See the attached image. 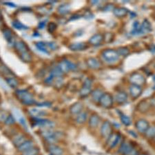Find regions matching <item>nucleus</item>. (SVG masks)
Here are the masks:
<instances>
[{"mask_svg": "<svg viewBox=\"0 0 155 155\" xmlns=\"http://www.w3.org/2000/svg\"><path fill=\"white\" fill-rule=\"evenodd\" d=\"M15 94L20 101L26 106H31L35 104L32 94L26 90H17L15 92Z\"/></svg>", "mask_w": 155, "mask_h": 155, "instance_id": "nucleus-1", "label": "nucleus"}, {"mask_svg": "<svg viewBox=\"0 0 155 155\" xmlns=\"http://www.w3.org/2000/svg\"><path fill=\"white\" fill-rule=\"evenodd\" d=\"M102 57L107 63H114L117 61L119 59V55L117 51L112 49H107L102 52Z\"/></svg>", "mask_w": 155, "mask_h": 155, "instance_id": "nucleus-2", "label": "nucleus"}, {"mask_svg": "<svg viewBox=\"0 0 155 155\" xmlns=\"http://www.w3.org/2000/svg\"><path fill=\"white\" fill-rule=\"evenodd\" d=\"M99 104L105 108H109L113 104V99L109 93H104L99 99Z\"/></svg>", "mask_w": 155, "mask_h": 155, "instance_id": "nucleus-3", "label": "nucleus"}, {"mask_svg": "<svg viewBox=\"0 0 155 155\" xmlns=\"http://www.w3.org/2000/svg\"><path fill=\"white\" fill-rule=\"evenodd\" d=\"M92 82L91 79H87L86 81H84L83 87L80 90L79 94L81 97H86L91 94L92 92Z\"/></svg>", "mask_w": 155, "mask_h": 155, "instance_id": "nucleus-4", "label": "nucleus"}, {"mask_svg": "<svg viewBox=\"0 0 155 155\" xmlns=\"http://www.w3.org/2000/svg\"><path fill=\"white\" fill-rule=\"evenodd\" d=\"M35 124L44 129H53L54 127V124L53 122L48 119H44L41 118H35Z\"/></svg>", "mask_w": 155, "mask_h": 155, "instance_id": "nucleus-5", "label": "nucleus"}, {"mask_svg": "<svg viewBox=\"0 0 155 155\" xmlns=\"http://www.w3.org/2000/svg\"><path fill=\"white\" fill-rule=\"evenodd\" d=\"M130 81L131 83L134 85L141 86L142 85L145 84L146 82V79L143 75H142L140 73H134L130 77Z\"/></svg>", "mask_w": 155, "mask_h": 155, "instance_id": "nucleus-6", "label": "nucleus"}, {"mask_svg": "<svg viewBox=\"0 0 155 155\" xmlns=\"http://www.w3.org/2000/svg\"><path fill=\"white\" fill-rule=\"evenodd\" d=\"M112 134V126L109 121H105L101 127V134L104 138L107 139Z\"/></svg>", "mask_w": 155, "mask_h": 155, "instance_id": "nucleus-7", "label": "nucleus"}, {"mask_svg": "<svg viewBox=\"0 0 155 155\" xmlns=\"http://www.w3.org/2000/svg\"><path fill=\"white\" fill-rule=\"evenodd\" d=\"M135 126L137 127V130L139 132H141V133H146L147 130L148 129V127H150V125L146 120L141 119L137 121Z\"/></svg>", "mask_w": 155, "mask_h": 155, "instance_id": "nucleus-8", "label": "nucleus"}, {"mask_svg": "<svg viewBox=\"0 0 155 155\" xmlns=\"http://www.w3.org/2000/svg\"><path fill=\"white\" fill-rule=\"evenodd\" d=\"M14 47L19 54L24 53V52H29V48L23 41H15L14 44Z\"/></svg>", "mask_w": 155, "mask_h": 155, "instance_id": "nucleus-9", "label": "nucleus"}, {"mask_svg": "<svg viewBox=\"0 0 155 155\" xmlns=\"http://www.w3.org/2000/svg\"><path fill=\"white\" fill-rule=\"evenodd\" d=\"M120 139H121V135L119 134H111L108 138H107V144H108L110 147L113 148L119 143Z\"/></svg>", "mask_w": 155, "mask_h": 155, "instance_id": "nucleus-10", "label": "nucleus"}, {"mask_svg": "<svg viewBox=\"0 0 155 155\" xmlns=\"http://www.w3.org/2000/svg\"><path fill=\"white\" fill-rule=\"evenodd\" d=\"M142 92H143V89L139 86L132 84L130 87V93L131 97L133 99L138 98L142 94Z\"/></svg>", "mask_w": 155, "mask_h": 155, "instance_id": "nucleus-11", "label": "nucleus"}, {"mask_svg": "<svg viewBox=\"0 0 155 155\" xmlns=\"http://www.w3.org/2000/svg\"><path fill=\"white\" fill-rule=\"evenodd\" d=\"M133 147L130 144L126 142H124L121 145V146L119 147V152L121 154H123L125 155H130L131 154V152L133 151Z\"/></svg>", "mask_w": 155, "mask_h": 155, "instance_id": "nucleus-12", "label": "nucleus"}, {"mask_svg": "<svg viewBox=\"0 0 155 155\" xmlns=\"http://www.w3.org/2000/svg\"><path fill=\"white\" fill-rule=\"evenodd\" d=\"M69 48L72 51H81L87 48V45L83 42H76L71 44L69 46Z\"/></svg>", "mask_w": 155, "mask_h": 155, "instance_id": "nucleus-13", "label": "nucleus"}, {"mask_svg": "<svg viewBox=\"0 0 155 155\" xmlns=\"http://www.w3.org/2000/svg\"><path fill=\"white\" fill-rule=\"evenodd\" d=\"M104 39V35L101 34H96L92 36L89 39V43L93 46H98L101 44V42Z\"/></svg>", "mask_w": 155, "mask_h": 155, "instance_id": "nucleus-14", "label": "nucleus"}, {"mask_svg": "<svg viewBox=\"0 0 155 155\" xmlns=\"http://www.w3.org/2000/svg\"><path fill=\"white\" fill-rule=\"evenodd\" d=\"M87 65L90 68L93 70H97L101 67V63L98 59L94 57H91L87 60Z\"/></svg>", "mask_w": 155, "mask_h": 155, "instance_id": "nucleus-15", "label": "nucleus"}, {"mask_svg": "<svg viewBox=\"0 0 155 155\" xmlns=\"http://www.w3.org/2000/svg\"><path fill=\"white\" fill-rule=\"evenodd\" d=\"M48 150L52 155H63L64 150L61 147L55 144H51L48 147Z\"/></svg>", "mask_w": 155, "mask_h": 155, "instance_id": "nucleus-16", "label": "nucleus"}, {"mask_svg": "<svg viewBox=\"0 0 155 155\" xmlns=\"http://www.w3.org/2000/svg\"><path fill=\"white\" fill-rule=\"evenodd\" d=\"M26 141V137L22 134H16V135L13 137V138H12V143H13L14 146H16L17 147H19L24 141Z\"/></svg>", "mask_w": 155, "mask_h": 155, "instance_id": "nucleus-17", "label": "nucleus"}, {"mask_svg": "<svg viewBox=\"0 0 155 155\" xmlns=\"http://www.w3.org/2000/svg\"><path fill=\"white\" fill-rule=\"evenodd\" d=\"M33 146H34L33 141H31V140H26V141H24L21 146L17 147V150H18L19 152H24L25 151L28 150L29 149L32 148Z\"/></svg>", "mask_w": 155, "mask_h": 155, "instance_id": "nucleus-18", "label": "nucleus"}, {"mask_svg": "<svg viewBox=\"0 0 155 155\" xmlns=\"http://www.w3.org/2000/svg\"><path fill=\"white\" fill-rule=\"evenodd\" d=\"M115 101L119 104H124L126 103L127 99V95L124 91H120L115 95Z\"/></svg>", "mask_w": 155, "mask_h": 155, "instance_id": "nucleus-19", "label": "nucleus"}, {"mask_svg": "<svg viewBox=\"0 0 155 155\" xmlns=\"http://www.w3.org/2000/svg\"><path fill=\"white\" fill-rule=\"evenodd\" d=\"M29 113L31 115L34 117V118H40V117L46 116L47 114V112L44 110H39L37 108H32L29 110Z\"/></svg>", "mask_w": 155, "mask_h": 155, "instance_id": "nucleus-20", "label": "nucleus"}, {"mask_svg": "<svg viewBox=\"0 0 155 155\" xmlns=\"http://www.w3.org/2000/svg\"><path fill=\"white\" fill-rule=\"evenodd\" d=\"M100 117L97 114H92L89 119V126L91 127H97L100 123Z\"/></svg>", "mask_w": 155, "mask_h": 155, "instance_id": "nucleus-21", "label": "nucleus"}, {"mask_svg": "<svg viewBox=\"0 0 155 155\" xmlns=\"http://www.w3.org/2000/svg\"><path fill=\"white\" fill-rule=\"evenodd\" d=\"M15 115L17 119L18 120L19 124L24 127V129H26V130H28V126H27L26 121L24 117V116L21 114V112L16 110H15Z\"/></svg>", "mask_w": 155, "mask_h": 155, "instance_id": "nucleus-22", "label": "nucleus"}, {"mask_svg": "<svg viewBox=\"0 0 155 155\" xmlns=\"http://www.w3.org/2000/svg\"><path fill=\"white\" fill-rule=\"evenodd\" d=\"M82 109H83V104L80 102H77L71 107L70 111L72 114H78L81 112Z\"/></svg>", "mask_w": 155, "mask_h": 155, "instance_id": "nucleus-23", "label": "nucleus"}, {"mask_svg": "<svg viewBox=\"0 0 155 155\" xmlns=\"http://www.w3.org/2000/svg\"><path fill=\"white\" fill-rule=\"evenodd\" d=\"M141 35L146 34L147 32L152 31V26L150 22L147 21V19H145L143 24L141 25Z\"/></svg>", "mask_w": 155, "mask_h": 155, "instance_id": "nucleus-24", "label": "nucleus"}, {"mask_svg": "<svg viewBox=\"0 0 155 155\" xmlns=\"http://www.w3.org/2000/svg\"><path fill=\"white\" fill-rule=\"evenodd\" d=\"M114 15L117 17H124L128 13V10L126 8H115L113 11Z\"/></svg>", "mask_w": 155, "mask_h": 155, "instance_id": "nucleus-25", "label": "nucleus"}, {"mask_svg": "<svg viewBox=\"0 0 155 155\" xmlns=\"http://www.w3.org/2000/svg\"><path fill=\"white\" fill-rule=\"evenodd\" d=\"M0 74H3V75L7 77H10L15 75L13 72H12L11 70L4 64L0 65Z\"/></svg>", "mask_w": 155, "mask_h": 155, "instance_id": "nucleus-26", "label": "nucleus"}, {"mask_svg": "<svg viewBox=\"0 0 155 155\" xmlns=\"http://www.w3.org/2000/svg\"><path fill=\"white\" fill-rule=\"evenodd\" d=\"M2 32H3V35L6 41L8 43H12V41H13V35H12V32L11 30L8 28H4L2 31Z\"/></svg>", "mask_w": 155, "mask_h": 155, "instance_id": "nucleus-27", "label": "nucleus"}, {"mask_svg": "<svg viewBox=\"0 0 155 155\" xmlns=\"http://www.w3.org/2000/svg\"><path fill=\"white\" fill-rule=\"evenodd\" d=\"M150 107V104L146 101H141L138 104L137 108L141 112H146L148 110Z\"/></svg>", "mask_w": 155, "mask_h": 155, "instance_id": "nucleus-28", "label": "nucleus"}, {"mask_svg": "<svg viewBox=\"0 0 155 155\" xmlns=\"http://www.w3.org/2000/svg\"><path fill=\"white\" fill-rule=\"evenodd\" d=\"M131 34L132 35H141V24H139V21H134L133 25H132V30L131 31Z\"/></svg>", "mask_w": 155, "mask_h": 155, "instance_id": "nucleus-29", "label": "nucleus"}, {"mask_svg": "<svg viewBox=\"0 0 155 155\" xmlns=\"http://www.w3.org/2000/svg\"><path fill=\"white\" fill-rule=\"evenodd\" d=\"M87 118V114L86 112H81L77 114L75 121L77 124H84Z\"/></svg>", "mask_w": 155, "mask_h": 155, "instance_id": "nucleus-30", "label": "nucleus"}, {"mask_svg": "<svg viewBox=\"0 0 155 155\" xmlns=\"http://www.w3.org/2000/svg\"><path fill=\"white\" fill-rule=\"evenodd\" d=\"M35 46L39 51L44 52L45 54H49V52L48 51V49H47V47L48 46H47L46 43H45L44 41H38L35 44Z\"/></svg>", "mask_w": 155, "mask_h": 155, "instance_id": "nucleus-31", "label": "nucleus"}, {"mask_svg": "<svg viewBox=\"0 0 155 155\" xmlns=\"http://www.w3.org/2000/svg\"><path fill=\"white\" fill-rule=\"evenodd\" d=\"M6 82L10 87H12V88H16L19 85L18 81H17L15 78H14L13 77H6Z\"/></svg>", "mask_w": 155, "mask_h": 155, "instance_id": "nucleus-32", "label": "nucleus"}, {"mask_svg": "<svg viewBox=\"0 0 155 155\" xmlns=\"http://www.w3.org/2000/svg\"><path fill=\"white\" fill-rule=\"evenodd\" d=\"M12 25L14 28H15L17 30H20V31H22V30L25 31V30L28 29V26H26V25L21 23V22L18 21V20H14V21L12 22Z\"/></svg>", "mask_w": 155, "mask_h": 155, "instance_id": "nucleus-33", "label": "nucleus"}, {"mask_svg": "<svg viewBox=\"0 0 155 155\" xmlns=\"http://www.w3.org/2000/svg\"><path fill=\"white\" fill-rule=\"evenodd\" d=\"M70 10H71V6H70L68 4H63L60 5L57 11H58L59 14L66 15L68 13L70 12Z\"/></svg>", "mask_w": 155, "mask_h": 155, "instance_id": "nucleus-34", "label": "nucleus"}, {"mask_svg": "<svg viewBox=\"0 0 155 155\" xmlns=\"http://www.w3.org/2000/svg\"><path fill=\"white\" fill-rule=\"evenodd\" d=\"M50 74H52L56 78V77H61L63 76L64 72L61 71V70L59 68L58 66H55L52 67L51 72H50Z\"/></svg>", "mask_w": 155, "mask_h": 155, "instance_id": "nucleus-35", "label": "nucleus"}, {"mask_svg": "<svg viewBox=\"0 0 155 155\" xmlns=\"http://www.w3.org/2000/svg\"><path fill=\"white\" fill-rule=\"evenodd\" d=\"M59 68L61 70V71L64 72V73H67L69 71V66L68 64V59H64L59 62L58 65Z\"/></svg>", "mask_w": 155, "mask_h": 155, "instance_id": "nucleus-36", "label": "nucleus"}, {"mask_svg": "<svg viewBox=\"0 0 155 155\" xmlns=\"http://www.w3.org/2000/svg\"><path fill=\"white\" fill-rule=\"evenodd\" d=\"M104 94L103 91L100 89H96L94 90V91H92L91 92V95H92V99L94 100V101H99L101 97L102 96V94Z\"/></svg>", "mask_w": 155, "mask_h": 155, "instance_id": "nucleus-37", "label": "nucleus"}, {"mask_svg": "<svg viewBox=\"0 0 155 155\" xmlns=\"http://www.w3.org/2000/svg\"><path fill=\"white\" fill-rule=\"evenodd\" d=\"M19 56L20 57V59H21L24 62H26V63H30V62H31L32 60V57L31 54L30 53V51L20 54H19Z\"/></svg>", "mask_w": 155, "mask_h": 155, "instance_id": "nucleus-38", "label": "nucleus"}, {"mask_svg": "<svg viewBox=\"0 0 155 155\" xmlns=\"http://www.w3.org/2000/svg\"><path fill=\"white\" fill-rule=\"evenodd\" d=\"M120 119H121V121L123 123V124L126 126H129L132 123L130 118L123 113L121 114V115H120Z\"/></svg>", "mask_w": 155, "mask_h": 155, "instance_id": "nucleus-39", "label": "nucleus"}, {"mask_svg": "<svg viewBox=\"0 0 155 155\" xmlns=\"http://www.w3.org/2000/svg\"><path fill=\"white\" fill-rule=\"evenodd\" d=\"M117 52L118 53L119 55L126 57L130 53V51L126 47H120V48L117 49Z\"/></svg>", "mask_w": 155, "mask_h": 155, "instance_id": "nucleus-40", "label": "nucleus"}, {"mask_svg": "<svg viewBox=\"0 0 155 155\" xmlns=\"http://www.w3.org/2000/svg\"><path fill=\"white\" fill-rule=\"evenodd\" d=\"M39 150L37 147H32V148L28 150L22 152V155H38Z\"/></svg>", "mask_w": 155, "mask_h": 155, "instance_id": "nucleus-41", "label": "nucleus"}, {"mask_svg": "<svg viewBox=\"0 0 155 155\" xmlns=\"http://www.w3.org/2000/svg\"><path fill=\"white\" fill-rule=\"evenodd\" d=\"M4 123L6 125H8V126H12V125H14L15 124V117L12 115V114H8L7 116L6 120H5Z\"/></svg>", "mask_w": 155, "mask_h": 155, "instance_id": "nucleus-42", "label": "nucleus"}, {"mask_svg": "<svg viewBox=\"0 0 155 155\" xmlns=\"http://www.w3.org/2000/svg\"><path fill=\"white\" fill-rule=\"evenodd\" d=\"M146 134L147 137L149 138H153L154 137L155 134V130H154V126H150L148 127V129L147 130V131L146 132Z\"/></svg>", "mask_w": 155, "mask_h": 155, "instance_id": "nucleus-43", "label": "nucleus"}, {"mask_svg": "<svg viewBox=\"0 0 155 155\" xmlns=\"http://www.w3.org/2000/svg\"><path fill=\"white\" fill-rule=\"evenodd\" d=\"M56 29H57V24L55 23H54V22H51V23H49L48 26V30L49 32L52 33V32H53Z\"/></svg>", "mask_w": 155, "mask_h": 155, "instance_id": "nucleus-44", "label": "nucleus"}, {"mask_svg": "<svg viewBox=\"0 0 155 155\" xmlns=\"http://www.w3.org/2000/svg\"><path fill=\"white\" fill-rule=\"evenodd\" d=\"M54 79H55V77H54L53 75H52V74H50L49 76L48 77H46V79H45V81H44L46 82V84L50 85V84H52V83H53Z\"/></svg>", "mask_w": 155, "mask_h": 155, "instance_id": "nucleus-45", "label": "nucleus"}, {"mask_svg": "<svg viewBox=\"0 0 155 155\" xmlns=\"http://www.w3.org/2000/svg\"><path fill=\"white\" fill-rule=\"evenodd\" d=\"M47 46L49 47L50 48L52 51H55L57 48H58V46H57V44L55 43V42H53V41H51V42H48V43H47Z\"/></svg>", "mask_w": 155, "mask_h": 155, "instance_id": "nucleus-46", "label": "nucleus"}, {"mask_svg": "<svg viewBox=\"0 0 155 155\" xmlns=\"http://www.w3.org/2000/svg\"><path fill=\"white\" fill-rule=\"evenodd\" d=\"M68 66H69V69L70 71H75L77 69V65L73 63V62H71V61L68 60Z\"/></svg>", "mask_w": 155, "mask_h": 155, "instance_id": "nucleus-47", "label": "nucleus"}, {"mask_svg": "<svg viewBox=\"0 0 155 155\" xmlns=\"http://www.w3.org/2000/svg\"><path fill=\"white\" fill-rule=\"evenodd\" d=\"M36 105L38 107H50L51 106V103L46 101V102H43V103H39V104L36 103Z\"/></svg>", "mask_w": 155, "mask_h": 155, "instance_id": "nucleus-48", "label": "nucleus"}, {"mask_svg": "<svg viewBox=\"0 0 155 155\" xmlns=\"http://www.w3.org/2000/svg\"><path fill=\"white\" fill-rule=\"evenodd\" d=\"M8 115H6V114L5 112H0V121H5L6 120V117Z\"/></svg>", "mask_w": 155, "mask_h": 155, "instance_id": "nucleus-49", "label": "nucleus"}, {"mask_svg": "<svg viewBox=\"0 0 155 155\" xmlns=\"http://www.w3.org/2000/svg\"><path fill=\"white\" fill-rule=\"evenodd\" d=\"M46 25V21H41V22H39L38 24V28H39V29L42 30L45 28Z\"/></svg>", "mask_w": 155, "mask_h": 155, "instance_id": "nucleus-50", "label": "nucleus"}, {"mask_svg": "<svg viewBox=\"0 0 155 155\" xmlns=\"http://www.w3.org/2000/svg\"><path fill=\"white\" fill-rule=\"evenodd\" d=\"M4 4L7 5V6H8L9 7H12V8H15V7H16L15 5L14 4L11 3V2H5Z\"/></svg>", "mask_w": 155, "mask_h": 155, "instance_id": "nucleus-51", "label": "nucleus"}, {"mask_svg": "<svg viewBox=\"0 0 155 155\" xmlns=\"http://www.w3.org/2000/svg\"><path fill=\"white\" fill-rule=\"evenodd\" d=\"M130 155H138V154H137V152H136L135 150H133V151L131 152V154Z\"/></svg>", "mask_w": 155, "mask_h": 155, "instance_id": "nucleus-52", "label": "nucleus"}, {"mask_svg": "<svg viewBox=\"0 0 155 155\" xmlns=\"http://www.w3.org/2000/svg\"><path fill=\"white\" fill-rule=\"evenodd\" d=\"M2 20V11H0V21Z\"/></svg>", "mask_w": 155, "mask_h": 155, "instance_id": "nucleus-53", "label": "nucleus"}, {"mask_svg": "<svg viewBox=\"0 0 155 155\" xmlns=\"http://www.w3.org/2000/svg\"><path fill=\"white\" fill-rule=\"evenodd\" d=\"M141 155H147V154H141Z\"/></svg>", "mask_w": 155, "mask_h": 155, "instance_id": "nucleus-54", "label": "nucleus"}]
</instances>
